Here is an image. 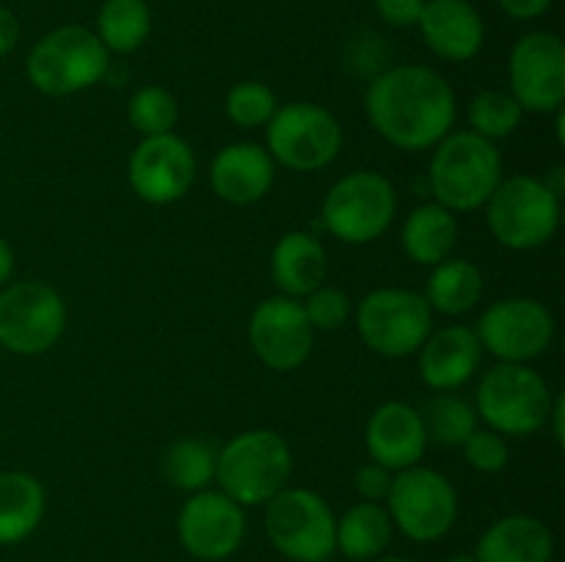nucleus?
I'll return each instance as SVG.
<instances>
[{
  "label": "nucleus",
  "mask_w": 565,
  "mask_h": 562,
  "mask_svg": "<svg viewBox=\"0 0 565 562\" xmlns=\"http://www.w3.org/2000/svg\"><path fill=\"white\" fill-rule=\"evenodd\" d=\"M425 0H375V11L386 25L412 28L423 17Z\"/></svg>",
  "instance_id": "e433bc0d"
},
{
  "label": "nucleus",
  "mask_w": 565,
  "mask_h": 562,
  "mask_svg": "<svg viewBox=\"0 0 565 562\" xmlns=\"http://www.w3.org/2000/svg\"><path fill=\"white\" fill-rule=\"evenodd\" d=\"M110 64V53L97 33L81 25H61L44 33L28 53L25 75L47 97H70L97 86Z\"/></svg>",
  "instance_id": "20e7f679"
},
{
  "label": "nucleus",
  "mask_w": 565,
  "mask_h": 562,
  "mask_svg": "<svg viewBox=\"0 0 565 562\" xmlns=\"http://www.w3.org/2000/svg\"><path fill=\"white\" fill-rule=\"evenodd\" d=\"M434 328V312L423 292L381 287L356 306V331L364 345L384 358H406L423 347Z\"/></svg>",
  "instance_id": "1a4fd4ad"
},
{
  "label": "nucleus",
  "mask_w": 565,
  "mask_h": 562,
  "mask_svg": "<svg viewBox=\"0 0 565 562\" xmlns=\"http://www.w3.org/2000/svg\"><path fill=\"white\" fill-rule=\"evenodd\" d=\"M17 42H20V20L14 17V11L0 6V55H9Z\"/></svg>",
  "instance_id": "58836bf2"
},
{
  "label": "nucleus",
  "mask_w": 565,
  "mask_h": 562,
  "mask_svg": "<svg viewBox=\"0 0 565 562\" xmlns=\"http://www.w3.org/2000/svg\"><path fill=\"white\" fill-rule=\"evenodd\" d=\"M11 273H14V251H11L9 242L0 237V287L11 279Z\"/></svg>",
  "instance_id": "a19ab883"
},
{
  "label": "nucleus",
  "mask_w": 565,
  "mask_h": 562,
  "mask_svg": "<svg viewBox=\"0 0 565 562\" xmlns=\"http://www.w3.org/2000/svg\"><path fill=\"white\" fill-rule=\"evenodd\" d=\"M248 342L265 367L276 372L298 369L309 358L315 345V331L303 314L301 301L287 295H270L252 312Z\"/></svg>",
  "instance_id": "f3484780"
},
{
  "label": "nucleus",
  "mask_w": 565,
  "mask_h": 562,
  "mask_svg": "<svg viewBox=\"0 0 565 562\" xmlns=\"http://www.w3.org/2000/svg\"><path fill=\"white\" fill-rule=\"evenodd\" d=\"M392 479H395V474L390 472L386 466H381V463H367V466H362L356 472V477H353V488H356V494L362 496V501H386V494H390L392 488Z\"/></svg>",
  "instance_id": "c9c22d12"
},
{
  "label": "nucleus",
  "mask_w": 565,
  "mask_h": 562,
  "mask_svg": "<svg viewBox=\"0 0 565 562\" xmlns=\"http://www.w3.org/2000/svg\"><path fill=\"white\" fill-rule=\"evenodd\" d=\"M226 116L243 130H257L270 121L276 114V94L259 80H243L226 94Z\"/></svg>",
  "instance_id": "473e14b6"
},
{
  "label": "nucleus",
  "mask_w": 565,
  "mask_h": 562,
  "mask_svg": "<svg viewBox=\"0 0 565 562\" xmlns=\"http://www.w3.org/2000/svg\"><path fill=\"white\" fill-rule=\"evenodd\" d=\"M130 187L147 204H174L196 180V158L185 138L177 132L147 136L132 149L127 163Z\"/></svg>",
  "instance_id": "2eb2a0df"
},
{
  "label": "nucleus",
  "mask_w": 565,
  "mask_h": 562,
  "mask_svg": "<svg viewBox=\"0 0 565 562\" xmlns=\"http://www.w3.org/2000/svg\"><path fill=\"white\" fill-rule=\"evenodd\" d=\"M364 444H367L370 457L390 472L417 466L425 455V446H428L423 413L408 402H384L370 413Z\"/></svg>",
  "instance_id": "a211bd4d"
},
{
  "label": "nucleus",
  "mask_w": 565,
  "mask_h": 562,
  "mask_svg": "<svg viewBox=\"0 0 565 562\" xmlns=\"http://www.w3.org/2000/svg\"><path fill=\"white\" fill-rule=\"evenodd\" d=\"M127 119H130V125L143 138L163 136V132H174L177 119H180V108H177L174 94H169L166 88L143 86L130 97Z\"/></svg>",
  "instance_id": "2f4dec72"
},
{
  "label": "nucleus",
  "mask_w": 565,
  "mask_h": 562,
  "mask_svg": "<svg viewBox=\"0 0 565 562\" xmlns=\"http://www.w3.org/2000/svg\"><path fill=\"white\" fill-rule=\"evenodd\" d=\"M552 3H555V0H500V9L505 11L508 17H513V20L530 22L544 17L546 11L552 9Z\"/></svg>",
  "instance_id": "4c0bfd02"
},
{
  "label": "nucleus",
  "mask_w": 565,
  "mask_h": 562,
  "mask_svg": "<svg viewBox=\"0 0 565 562\" xmlns=\"http://www.w3.org/2000/svg\"><path fill=\"white\" fill-rule=\"evenodd\" d=\"M480 347L502 364H527L544 356L555 339V317L535 298H502L478 320Z\"/></svg>",
  "instance_id": "ddd939ff"
},
{
  "label": "nucleus",
  "mask_w": 565,
  "mask_h": 562,
  "mask_svg": "<svg viewBox=\"0 0 565 562\" xmlns=\"http://www.w3.org/2000/svg\"><path fill=\"white\" fill-rule=\"evenodd\" d=\"M563 417H565V397L557 395L555 402H552L550 422H552V435H555L557 446L565 444V430H563Z\"/></svg>",
  "instance_id": "ea45409f"
},
{
  "label": "nucleus",
  "mask_w": 565,
  "mask_h": 562,
  "mask_svg": "<svg viewBox=\"0 0 565 562\" xmlns=\"http://www.w3.org/2000/svg\"><path fill=\"white\" fill-rule=\"evenodd\" d=\"M386 512L392 523L417 543L441 540L458 518L456 485L441 472L425 466L403 468L386 494Z\"/></svg>",
  "instance_id": "9b49d317"
},
{
  "label": "nucleus",
  "mask_w": 565,
  "mask_h": 562,
  "mask_svg": "<svg viewBox=\"0 0 565 562\" xmlns=\"http://www.w3.org/2000/svg\"><path fill=\"white\" fill-rule=\"evenodd\" d=\"M152 31L147 0H105L97 14V39L108 53H136Z\"/></svg>",
  "instance_id": "cd10ccee"
},
{
  "label": "nucleus",
  "mask_w": 565,
  "mask_h": 562,
  "mask_svg": "<svg viewBox=\"0 0 565 562\" xmlns=\"http://www.w3.org/2000/svg\"><path fill=\"white\" fill-rule=\"evenodd\" d=\"M483 207L491 237L511 251L546 246L561 226V196L539 176H508Z\"/></svg>",
  "instance_id": "39448f33"
},
{
  "label": "nucleus",
  "mask_w": 565,
  "mask_h": 562,
  "mask_svg": "<svg viewBox=\"0 0 565 562\" xmlns=\"http://www.w3.org/2000/svg\"><path fill=\"white\" fill-rule=\"evenodd\" d=\"M502 180V154L494 141H486L472 130H458L436 143L428 182L436 202L450 213L483 207Z\"/></svg>",
  "instance_id": "f03ea898"
},
{
  "label": "nucleus",
  "mask_w": 565,
  "mask_h": 562,
  "mask_svg": "<svg viewBox=\"0 0 565 562\" xmlns=\"http://www.w3.org/2000/svg\"><path fill=\"white\" fill-rule=\"evenodd\" d=\"M215 457L218 452L202 439H180L166 450L163 474L180 490L196 494L215 479Z\"/></svg>",
  "instance_id": "c85d7f7f"
},
{
  "label": "nucleus",
  "mask_w": 565,
  "mask_h": 562,
  "mask_svg": "<svg viewBox=\"0 0 565 562\" xmlns=\"http://www.w3.org/2000/svg\"><path fill=\"white\" fill-rule=\"evenodd\" d=\"M483 273L478 264L469 259L447 257L445 262L430 268L423 298L428 301L430 312L458 317V314L472 312L483 301Z\"/></svg>",
  "instance_id": "a878e982"
},
{
  "label": "nucleus",
  "mask_w": 565,
  "mask_h": 562,
  "mask_svg": "<svg viewBox=\"0 0 565 562\" xmlns=\"http://www.w3.org/2000/svg\"><path fill=\"white\" fill-rule=\"evenodd\" d=\"M483 347L478 334L469 325H447L430 331L419 347V375L423 383L434 391L461 389L478 372Z\"/></svg>",
  "instance_id": "412c9836"
},
{
  "label": "nucleus",
  "mask_w": 565,
  "mask_h": 562,
  "mask_svg": "<svg viewBox=\"0 0 565 562\" xmlns=\"http://www.w3.org/2000/svg\"><path fill=\"white\" fill-rule=\"evenodd\" d=\"M265 143L274 163L312 174L337 160L342 127L331 110L318 102H287L265 125Z\"/></svg>",
  "instance_id": "6e6552de"
},
{
  "label": "nucleus",
  "mask_w": 565,
  "mask_h": 562,
  "mask_svg": "<svg viewBox=\"0 0 565 562\" xmlns=\"http://www.w3.org/2000/svg\"><path fill=\"white\" fill-rule=\"evenodd\" d=\"M301 306L312 331H337L340 325H345L348 314H351V298L337 287L320 284L318 290L303 298Z\"/></svg>",
  "instance_id": "72a5a7b5"
},
{
  "label": "nucleus",
  "mask_w": 565,
  "mask_h": 562,
  "mask_svg": "<svg viewBox=\"0 0 565 562\" xmlns=\"http://www.w3.org/2000/svg\"><path fill=\"white\" fill-rule=\"evenodd\" d=\"M456 105L450 83L419 64L381 72L364 97L373 130L403 152H423L452 132Z\"/></svg>",
  "instance_id": "f257e3e1"
},
{
  "label": "nucleus",
  "mask_w": 565,
  "mask_h": 562,
  "mask_svg": "<svg viewBox=\"0 0 565 562\" xmlns=\"http://www.w3.org/2000/svg\"><path fill=\"white\" fill-rule=\"evenodd\" d=\"M64 298L42 281H20L0 292V347L17 356L47 353L64 336Z\"/></svg>",
  "instance_id": "f8f14e48"
},
{
  "label": "nucleus",
  "mask_w": 565,
  "mask_h": 562,
  "mask_svg": "<svg viewBox=\"0 0 565 562\" xmlns=\"http://www.w3.org/2000/svg\"><path fill=\"white\" fill-rule=\"evenodd\" d=\"M511 94L524 114H555L565 102V44L557 33H524L508 58Z\"/></svg>",
  "instance_id": "4468645a"
},
{
  "label": "nucleus",
  "mask_w": 565,
  "mask_h": 562,
  "mask_svg": "<svg viewBox=\"0 0 565 562\" xmlns=\"http://www.w3.org/2000/svg\"><path fill=\"white\" fill-rule=\"evenodd\" d=\"M458 242V218L439 202L419 204L412 209L401 231V246L412 262L423 264V268H434V264L445 262L452 257Z\"/></svg>",
  "instance_id": "b1692460"
},
{
  "label": "nucleus",
  "mask_w": 565,
  "mask_h": 562,
  "mask_svg": "<svg viewBox=\"0 0 565 562\" xmlns=\"http://www.w3.org/2000/svg\"><path fill=\"white\" fill-rule=\"evenodd\" d=\"M550 383L527 364H497L480 378L478 413L500 435H533L550 424Z\"/></svg>",
  "instance_id": "423d86ee"
},
{
  "label": "nucleus",
  "mask_w": 565,
  "mask_h": 562,
  "mask_svg": "<svg viewBox=\"0 0 565 562\" xmlns=\"http://www.w3.org/2000/svg\"><path fill=\"white\" fill-rule=\"evenodd\" d=\"M522 105L513 99L511 91H480L469 102V130L478 132L486 141L508 138L522 125Z\"/></svg>",
  "instance_id": "7c9ffc66"
},
{
  "label": "nucleus",
  "mask_w": 565,
  "mask_h": 562,
  "mask_svg": "<svg viewBox=\"0 0 565 562\" xmlns=\"http://www.w3.org/2000/svg\"><path fill=\"white\" fill-rule=\"evenodd\" d=\"M392 523L386 507L379 501H359L337 521V549L356 562H370L386 551L392 540Z\"/></svg>",
  "instance_id": "bb28decb"
},
{
  "label": "nucleus",
  "mask_w": 565,
  "mask_h": 562,
  "mask_svg": "<svg viewBox=\"0 0 565 562\" xmlns=\"http://www.w3.org/2000/svg\"><path fill=\"white\" fill-rule=\"evenodd\" d=\"M423 422L428 439L445 446H461L478 430V411L463 397L441 391L425 406Z\"/></svg>",
  "instance_id": "c756f323"
},
{
  "label": "nucleus",
  "mask_w": 565,
  "mask_h": 562,
  "mask_svg": "<svg viewBox=\"0 0 565 562\" xmlns=\"http://www.w3.org/2000/svg\"><path fill=\"white\" fill-rule=\"evenodd\" d=\"M445 562H478V560L469 554H458V556H450V560H445Z\"/></svg>",
  "instance_id": "c03bdc74"
},
{
  "label": "nucleus",
  "mask_w": 565,
  "mask_h": 562,
  "mask_svg": "<svg viewBox=\"0 0 565 562\" xmlns=\"http://www.w3.org/2000/svg\"><path fill=\"white\" fill-rule=\"evenodd\" d=\"M326 273H329V259L318 237L309 231H287L279 237L270 253V275L279 295L301 301L323 284Z\"/></svg>",
  "instance_id": "5701e85b"
},
{
  "label": "nucleus",
  "mask_w": 565,
  "mask_h": 562,
  "mask_svg": "<svg viewBox=\"0 0 565 562\" xmlns=\"http://www.w3.org/2000/svg\"><path fill=\"white\" fill-rule=\"evenodd\" d=\"M182 549L202 562L230 560L246 538V512L224 490H196L177 518Z\"/></svg>",
  "instance_id": "dca6fc26"
},
{
  "label": "nucleus",
  "mask_w": 565,
  "mask_h": 562,
  "mask_svg": "<svg viewBox=\"0 0 565 562\" xmlns=\"http://www.w3.org/2000/svg\"><path fill=\"white\" fill-rule=\"evenodd\" d=\"M44 488L28 472H0V545L22 543L44 518Z\"/></svg>",
  "instance_id": "393cba45"
},
{
  "label": "nucleus",
  "mask_w": 565,
  "mask_h": 562,
  "mask_svg": "<svg viewBox=\"0 0 565 562\" xmlns=\"http://www.w3.org/2000/svg\"><path fill=\"white\" fill-rule=\"evenodd\" d=\"M265 534L292 562H323L337 551L334 512L309 488H285L265 505Z\"/></svg>",
  "instance_id": "9d476101"
},
{
  "label": "nucleus",
  "mask_w": 565,
  "mask_h": 562,
  "mask_svg": "<svg viewBox=\"0 0 565 562\" xmlns=\"http://www.w3.org/2000/svg\"><path fill=\"white\" fill-rule=\"evenodd\" d=\"M461 446L469 466L483 474L502 472L508 466V457H511L505 439L500 433H494V430H475Z\"/></svg>",
  "instance_id": "f704fd0d"
},
{
  "label": "nucleus",
  "mask_w": 565,
  "mask_h": 562,
  "mask_svg": "<svg viewBox=\"0 0 565 562\" xmlns=\"http://www.w3.org/2000/svg\"><path fill=\"white\" fill-rule=\"evenodd\" d=\"M425 44L445 61H472L486 44V22L469 0H425L417 22Z\"/></svg>",
  "instance_id": "aec40b11"
},
{
  "label": "nucleus",
  "mask_w": 565,
  "mask_h": 562,
  "mask_svg": "<svg viewBox=\"0 0 565 562\" xmlns=\"http://www.w3.org/2000/svg\"><path fill=\"white\" fill-rule=\"evenodd\" d=\"M290 474V444L276 430H246L215 457V479L221 490L241 507L268 505L279 490L287 488Z\"/></svg>",
  "instance_id": "7ed1b4c3"
},
{
  "label": "nucleus",
  "mask_w": 565,
  "mask_h": 562,
  "mask_svg": "<svg viewBox=\"0 0 565 562\" xmlns=\"http://www.w3.org/2000/svg\"><path fill=\"white\" fill-rule=\"evenodd\" d=\"M555 132H557V141L561 143H565V114H563V108L561 110H555Z\"/></svg>",
  "instance_id": "79ce46f5"
},
{
  "label": "nucleus",
  "mask_w": 565,
  "mask_h": 562,
  "mask_svg": "<svg viewBox=\"0 0 565 562\" xmlns=\"http://www.w3.org/2000/svg\"><path fill=\"white\" fill-rule=\"evenodd\" d=\"M397 191L379 171H353L323 198V226L348 246H367L392 226Z\"/></svg>",
  "instance_id": "0eeeda50"
},
{
  "label": "nucleus",
  "mask_w": 565,
  "mask_h": 562,
  "mask_svg": "<svg viewBox=\"0 0 565 562\" xmlns=\"http://www.w3.org/2000/svg\"><path fill=\"white\" fill-rule=\"evenodd\" d=\"M370 562H412V560H403V556H375Z\"/></svg>",
  "instance_id": "37998d69"
},
{
  "label": "nucleus",
  "mask_w": 565,
  "mask_h": 562,
  "mask_svg": "<svg viewBox=\"0 0 565 562\" xmlns=\"http://www.w3.org/2000/svg\"><path fill=\"white\" fill-rule=\"evenodd\" d=\"M555 534L541 518L505 516L491 523L478 540L475 560L478 562H552Z\"/></svg>",
  "instance_id": "4be33fe9"
},
{
  "label": "nucleus",
  "mask_w": 565,
  "mask_h": 562,
  "mask_svg": "<svg viewBox=\"0 0 565 562\" xmlns=\"http://www.w3.org/2000/svg\"><path fill=\"white\" fill-rule=\"evenodd\" d=\"M276 180V163L259 143H230L221 149L210 165L213 193L226 204L248 207L268 196Z\"/></svg>",
  "instance_id": "6ab92c4d"
}]
</instances>
